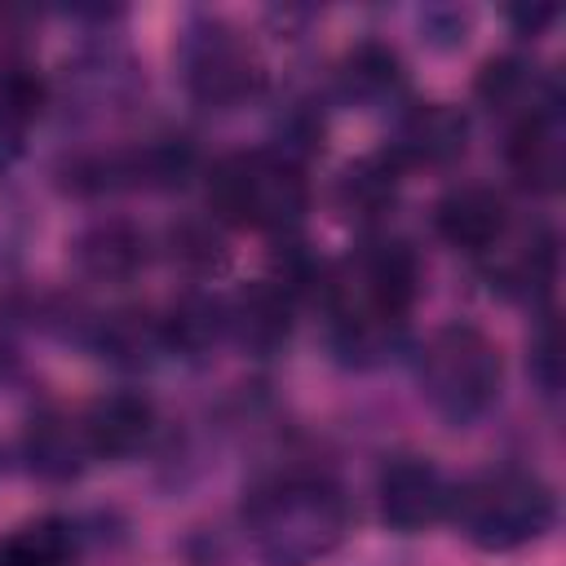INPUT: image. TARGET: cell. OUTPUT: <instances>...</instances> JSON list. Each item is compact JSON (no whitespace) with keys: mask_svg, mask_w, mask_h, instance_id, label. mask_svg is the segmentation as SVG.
Listing matches in <instances>:
<instances>
[{"mask_svg":"<svg viewBox=\"0 0 566 566\" xmlns=\"http://www.w3.org/2000/svg\"><path fill=\"white\" fill-rule=\"evenodd\" d=\"M504 164H509L513 181L531 195L562 190V177H566V115H562V106H548V111H535V115L509 124Z\"/></svg>","mask_w":566,"mask_h":566,"instance_id":"11","label":"cell"},{"mask_svg":"<svg viewBox=\"0 0 566 566\" xmlns=\"http://www.w3.org/2000/svg\"><path fill=\"white\" fill-rule=\"evenodd\" d=\"M526 367H531V380L539 385V394L544 398H557V389H562V358H557V323L544 314L539 318V327H535V336H531V358H526Z\"/></svg>","mask_w":566,"mask_h":566,"instance_id":"23","label":"cell"},{"mask_svg":"<svg viewBox=\"0 0 566 566\" xmlns=\"http://www.w3.org/2000/svg\"><path fill=\"white\" fill-rule=\"evenodd\" d=\"M150 261V239L146 230H137L133 221H97L75 239V265L80 274L97 279V283H128L146 270Z\"/></svg>","mask_w":566,"mask_h":566,"instance_id":"15","label":"cell"},{"mask_svg":"<svg viewBox=\"0 0 566 566\" xmlns=\"http://www.w3.org/2000/svg\"><path fill=\"white\" fill-rule=\"evenodd\" d=\"M416 380L424 402L447 420V424H473L482 420L504 385V358L500 345L473 327V323H447L438 327L420 358H416Z\"/></svg>","mask_w":566,"mask_h":566,"instance_id":"5","label":"cell"},{"mask_svg":"<svg viewBox=\"0 0 566 566\" xmlns=\"http://www.w3.org/2000/svg\"><path fill=\"white\" fill-rule=\"evenodd\" d=\"M172 256L181 265H190V270L203 274V270H217L221 265V243L203 226H181V230H172Z\"/></svg>","mask_w":566,"mask_h":566,"instance_id":"24","label":"cell"},{"mask_svg":"<svg viewBox=\"0 0 566 566\" xmlns=\"http://www.w3.org/2000/svg\"><path fill=\"white\" fill-rule=\"evenodd\" d=\"M553 18H557V9H509V22L517 27V35H535Z\"/></svg>","mask_w":566,"mask_h":566,"instance_id":"25","label":"cell"},{"mask_svg":"<svg viewBox=\"0 0 566 566\" xmlns=\"http://www.w3.org/2000/svg\"><path fill=\"white\" fill-rule=\"evenodd\" d=\"M478 102L491 115L509 119V124H517V119H526L535 111H548V106H566L557 80L544 75L539 66H531L526 57H513V53L509 57H491L478 71Z\"/></svg>","mask_w":566,"mask_h":566,"instance_id":"14","label":"cell"},{"mask_svg":"<svg viewBox=\"0 0 566 566\" xmlns=\"http://www.w3.org/2000/svg\"><path fill=\"white\" fill-rule=\"evenodd\" d=\"M208 208L226 226L287 239L310 212L305 164L287 159L274 146L234 150L208 168Z\"/></svg>","mask_w":566,"mask_h":566,"instance_id":"4","label":"cell"},{"mask_svg":"<svg viewBox=\"0 0 566 566\" xmlns=\"http://www.w3.org/2000/svg\"><path fill=\"white\" fill-rule=\"evenodd\" d=\"M469 146V115L451 102H411L389 128L385 155L407 168H447Z\"/></svg>","mask_w":566,"mask_h":566,"instance_id":"8","label":"cell"},{"mask_svg":"<svg viewBox=\"0 0 566 566\" xmlns=\"http://www.w3.org/2000/svg\"><path fill=\"white\" fill-rule=\"evenodd\" d=\"M336 84H340V97L354 102V106H385V102L402 97L407 71H402V57L389 44L363 40L345 53V62L336 71Z\"/></svg>","mask_w":566,"mask_h":566,"instance_id":"20","label":"cell"},{"mask_svg":"<svg viewBox=\"0 0 566 566\" xmlns=\"http://www.w3.org/2000/svg\"><path fill=\"white\" fill-rule=\"evenodd\" d=\"M80 544H84V531L71 517L44 513L0 535V566H75Z\"/></svg>","mask_w":566,"mask_h":566,"instance_id":"19","label":"cell"},{"mask_svg":"<svg viewBox=\"0 0 566 566\" xmlns=\"http://www.w3.org/2000/svg\"><path fill=\"white\" fill-rule=\"evenodd\" d=\"M159 336H164V354L203 358L226 340V296H208V292L177 296L159 314Z\"/></svg>","mask_w":566,"mask_h":566,"instance_id":"17","label":"cell"},{"mask_svg":"<svg viewBox=\"0 0 566 566\" xmlns=\"http://www.w3.org/2000/svg\"><path fill=\"white\" fill-rule=\"evenodd\" d=\"M88 349L102 354L115 367H150L164 358V336H159V314L146 310H111L88 323Z\"/></svg>","mask_w":566,"mask_h":566,"instance_id":"18","label":"cell"},{"mask_svg":"<svg viewBox=\"0 0 566 566\" xmlns=\"http://www.w3.org/2000/svg\"><path fill=\"white\" fill-rule=\"evenodd\" d=\"M22 460L44 482H71L88 464V447L80 420L66 411H40L22 433Z\"/></svg>","mask_w":566,"mask_h":566,"instance_id":"16","label":"cell"},{"mask_svg":"<svg viewBox=\"0 0 566 566\" xmlns=\"http://www.w3.org/2000/svg\"><path fill=\"white\" fill-rule=\"evenodd\" d=\"M447 522L482 553H517L553 531L557 491L535 469H482L451 486Z\"/></svg>","mask_w":566,"mask_h":566,"instance_id":"3","label":"cell"},{"mask_svg":"<svg viewBox=\"0 0 566 566\" xmlns=\"http://www.w3.org/2000/svg\"><path fill=\"white\" fill-rule=\"evenodd\" d=\"M486 283L513 301H544L557 279V239L548 226L513 221L509 234L478 256Z\"/></svg>","mask_w":566,"mask_h":566,"instance_id":"9","label":"cell"},{"mask_svg":"<svg viewBox=\"0 0 566 566\" xmlns=\"http://www.w3.org/2000/svg\"><path fill=\"white\" fill-rule=\"evenodd\" d=\"M44 97L49 88L31 66L22 62L0 66V172H9L22 159L27 137L44 111Z\"/></svg>","mask_w":566,"mask_h":566,"instance_id":"21","label":"cell"},{"mask_svg":"<svg viewBox=\"0 0 566 566\" xmlns=\"http://www.w3.org/2000/svg\"><path fill=\"white\" fill-rule=\"evenodd\" d=\"M451 478L429 455H394L376 478V513L398 535H420L451 513Z\"/></svg>","mask_w":566,"mask_h":566,"instance_id":"7","label":"cell"},{"mask_svg":"<svg viewBox=\"0 0 566 566\" xmlns=\"http://www.w3.org/2000/svg\"><path fill=\"white\" fill-rule=\"evenodd\" d=\"M398 186H402V168L385 150L363 155V159H354L340 172V181H336V208L345 217H354V221H380L394 208Z\"/></svg>","mask_w":566,"mask_h":566,"instance_id":"22","label":"cell"},{"mask_svg":"<svg viewBox=\"0 0 566 566\" xmlns=\"http://www.w3.org/2000/svg\"><path fill=\"white\" fill-rule=\"evenodd\" d=\"M75 420H80L88 460H128L155 433V402L142 389H111V394H97Z\"/></svg>","mask_w":566,"mask_h":566,"instance_id":"12","label":"cell"},{"mask_svg":"<svg viewBox=\"0 0 566 566\" xmlns=\"http://www.w3.org/2000/svg\"><path fill=\"white\" fill-rule=\"evenodd\" d=\"M292 318H296V301L279 283L256 279L226 301V340H234L252 358H270L287 345Z\"/></svg>","mask_w":566,"mask_h":566,"instance_id":"13","label":"cell"},{"mask_svg":"<svg viewBox=\"0 0 566 566\" xmlns=\"http://www.w3.org/2000/svg\"><path fill=\"white\" fill-rule=\"evenodd\" d=\"M177 75H181L186 93L199 106H212V111L243 106L265 84V71H261L252 44L243 40V31L230 27L217 13H195L181 27V40H177Z\"/></svg>","mask_w":566,"mask_h":566,"instance_id":"6","label":"cell"},{"mask_svg":"<svg viewBox=\"0 0 566 566\" xmlns=\"http://www.w3.org/2000/svg\"><path fill=\"white\" fill-rule=\"evenodd\" d=\"M420 296V256L407 239L367 234L349 256L327 261L318 305L327 314V345L345 367L385 363L402 336Z\"/></svg>","mask_w":566,"mask_h":566,"instance_id":"1","label":"cell"},{"mask_svg":"<svg viewBox=\"0 0 566 566\" xmlns=\"http://www.w3.org/2000/svg\"><path fill=\"white\" fill-rule=\"evenodd\" d=\"M513 226V208L495 186L482 181H464L451 186L438 203H433V230L442 243H451L455 252H469L473 261L482 252H491Z\"/></svg>","mask_w":566,"mask_h":566,"instance_id":"10","label":"cell"},{"mask_svg":"<svg viewBox=\"0 0 566 566\" xmlns=\"http://www.w3.org/2000/svg\"><path fill=\"white\" fill-rule=\"evenodd\" d=\"M243 535L265 566H318L349 535V500L327 473L287 469L248 491Z\"/></svg>","mask_w":566,"mask_h":566,"instance_id":"2","label":"cell"}]
</instances>
